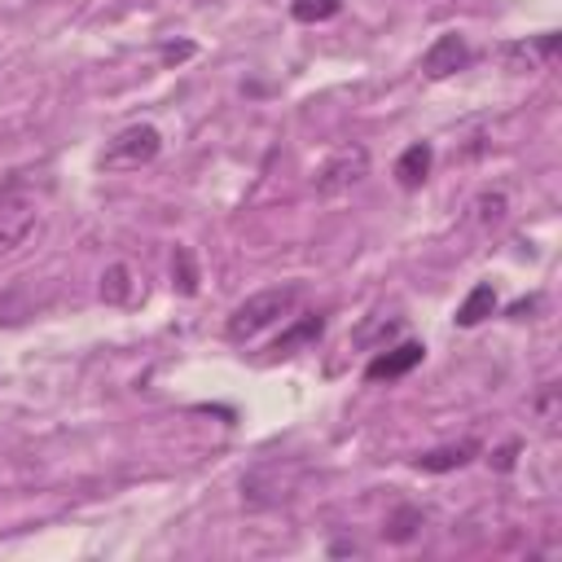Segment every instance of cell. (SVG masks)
I'll list each match as a JSON object with an SVG mask.
<instances>
[{
	"mask_svg": "<svg viewBox=\"0 0 562 562\" xmlns=\"http://www.w3.org/2000/svg\"><path fill=\"white\" fill-rule=\"evenodd\" d=\"M294 307H299V290H294V285L259 290V294H250L246 303H237V307H233V316H228L224 334H228L233 342H250V338H259L263 329H272L277 321H285Z\"/></svg>",
	"mask_w": 562,
	"mask_h": 562,
	"instance_id": "cell-1",
	"label": "cell"
},
{
	"mask_svg": "<svg viewBox=\"0 0 562 562\" xmlns=\"http://www.w3.org/2000/svg\"><path fill=\"white\" fill-rule=\"evenodd\" d=\"M158 149H162L158 127L154 123H132V127H123V132H114L105 140L97 167L101 171H140V167H149L158 158Z\"/></svg>",
	"mask_w": 562,
	"mask_h": 562,
	"instance_id": "cell-2",
	"label": "cell"
},
{
	"mask_svg": "<svg viewBox=\"0 0 562 562\" xmlns=\"http://www.w3.org/2000/svg\"><path fill=\"white\" fill-rule=\"evenodd\" d=\"M364 176H369V149H364V145H338V149L316 167L312 184H316L321 198H338V193H347L351 184H360Z\"/></svg>",
	"mask_w": 562,
	"mask_h": 562,
	"instance_id": "cell-3",
	"label": "cell"
},
{
	"mask_svg": "<svg viewBox=\"0 0 562 562\" xmlns=\"http://www.w3.org/2000/svg\"><path fill=\"white\" fill-rule=\"evenodd\" d=\"M465 66H470V44H465L457 31H443V35L426 48V57H422L426 79H448V75H457V70H465Z\"/></svg>",
	"mask_w": 562,
	"mask_h": 562,
	"instance_id": "cell-4",
	"label": "cell"
},
{
	"mask_svg": "<svg viewBox=\"0 0 562 562\" xmlns=\"http://www.w3.org/2000/svg\"><path fill=\"white\" fill-rule=\"evenodd\" d=\"M422 356H426V347H422V342H400V347H391V351H378V356L364 364V378H369V382L404 378L408 369H417V364H422Z\"/></svg>",
	"mask_w": 562,
	"mask_h": 562,
	"instance_id": "cell-5",
	"label": "cell"
},
{
	"mask_svg": "<svg viewBox=\"0 0 562 562\" xmlns=\"http://www.w3.org/2000/svg\"><path fill=\"white\" fill-rule=\"evenodd\" d=\"M470 457H479V439H461V443L430 448V452H422L413 465H417V470H426V474H448V470H461Z\"/></svg>",
	"mask_w": 562,
	"mask_h": 562,
	"instance_id": "cell-6",
	"label": "cell"
},
{
	"mask_svg": "<svg viewBox=\"0 0 562 562\" xmlns=\"http://www.w3.org/2000/svg\"><path fill=\"white\" fill-rule=\"evenodd\" d=\"M430 162H435L430 140H417V145H408V149L395 158V180H400L404 189H422V180L430 176Z\"/></svg>",
	"mask_w": 562,
	"mask_h": 562,
	"instance_id": "cell-7",
	"label": "cell"
},
{
	"mask_svg": "<svg viewBox=\"0 0 562 562\" xmlns=\"http://www.w3.org/2000/svg\"><path fill=\"white\" fill-rule=\"evenodd\" d=\"M492 312H496V290H492V281H479V285L465 294V303L457 307V316H452V321H457L461 329H474V325H479V321H487Z\"/></svg>",
	"mask_w": 562,
	"mask_h": 562,
	"instance_id": "cell-8",
	"label": "cell"
},
{
	"mask_svg": "<svg viewBox=\"0 0 562 562\" xmlns=\"http://www.w3.org/2000/svg\"><path fill=\"white\" fill-rule=\"evenodd\" d=\"M321 329H325V321H321V316H299L290 329H281V338L272 342V351H277V356H290V351H299V347L316 342V338H321Z\"/></svg>",
	"mask_w": 562,
	"mask_h": 562,
	"instance_id": "cell-9",
	"label": "cell"
},
{
	"mask_svg": "<svg viewBox=\"0 0 562 562\" xmlns=\"http://www.w3.org/2000/svg\"><path fill=\"white\" fill-rule=\"evenodd\" d=\"M417 527H422V509L417 505H400L391 518H386V540H395V544H404V540H413L417 536Z\"/></svg>",
	"mask_w": 562,
	"mask_h": 562,
	"instance_id": "cell-10",
	"label": "cell"
},
{
	"mask_svg": "<svg viewBox=\"0 0 562 562\" xmlns=\"http://www.w3.org/2000/svg\"><path fill=\"white\" fill-rule=\"evenodd\" d=\"M101 299L105 303H127L132 299V272L123 263H110L105 277H101Z\"/></svg>",
	"mask_w": 562,
	"mask_h": 562,
	"instance_id": "cell-11",
	"label": "cell"
},
{
	"mask_svg": "<svg viewBox=\"0 0 562 562\" xmlns=\"http://www.w3.org/2000/svg\"><path fill=\"white\" fill-rule=\"evenodd\" d=\"M338 9H342V0H294L290 4V13H294V22H329V18H338Z\"/></svg>",
	"mask_w": 562,
	"mask_h": 562,
	"instance_id": "cell-12",
	"label": "cell"
},
{
	"mask_svg": "<svg viewBox=\"0 0 562 562\" xmlns=\"http://www.w3.org/2000/svg\"><path fill=\"white\" fill-rule=\"evenodd\" d=\"M171 277H176V285H180V294H198V268H193V255H189L184 246H176Z\"/></svg>",
	"mask_w": 562,
	"mask_h": 562,
	"instance_id": "cell-13",
	"label": "cell"
},
{
	"mask_svg": "<svg viewBox=\"0 0 562 562\" xmlns=\"http://www.w3.org/2000/svg\"><path fill=\"white\" fill-rule=\"evenodd\" d=\"M501 215H505V193H483L479 198V220L483 224H496Z\"/></svg>",
	"mask_w": 562,
	"mask_h": 562,
	"instance_id": "cell-14",
	"label": "cell"
},
{
	"mask_svg": "<svg viewBox=\"0 0 562 562\" xmlns=\"http://www.w3.org/2000/svg\"><path fill=\"white\" fill-rule=\"evenodd\" d=\"M553 48H558V35H553V31H544V35L536 40V53H540V57L549 61V57H553Z\"/></svg>",
	"mask_w": 562,
	"mask_h": 562,
	"instance_id": "cell-15",
	"label": "cell"
},
{
	"mask_svg": "<svg viewBox=\"0 0 562 562\" xmlns=\"http://www.w3.org/2000/svg\"><path fill=\"white\" fill-rule=\"evenodd\" d=\"M514 452H518V448H514V443H505V448H501V457H496V465H501V470H509V465H514Z\"/></svg>",
	"mask_w": 562,
	"mask_h": 562,
	"instance_id": "cell-16",
	"label": "cell"
}]
</instances>
